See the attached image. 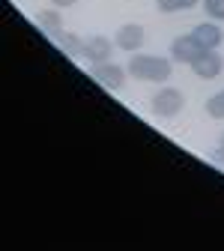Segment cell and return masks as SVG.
I'll return each instance as SVG.
<instances>
[{
	"label": "cell",
	"instance_id": "9a60e30c",
	"mask_svg": "<svg viewBox=\"0 0 224 251\" xmlns=\"http://www.w3.org/2000/svg\"><path fill=\"white\" fill-rule=\"evenodd\" d=\"M212 162H215V165H221V168H224V152H221V150H215V152H212Z\"/></svg>",
	"mask_w": 224,
	"mask_h": 251
},
{
	"label": "cell",
	"instance_id": "52a82bcc",
	"mask_svg": "<svg viewBox=\"0 0 224 251\" xmlns=\"http://www.w3.org/2000/svg\"><path fill=\"white\" fill-rule=\"evenodd\" d=\"M203 54V48L195 42V36L191 33H185V36H176L174 42H171V60H176V63H195L198 57Z\"/></svg>",
	"mask_w": 224,
	"mask_h": 251
},
{
	"label": "cell",
	"instance_id": "6da1fadb",
	"mask_svg": "<svg viewBox=\"0 0 224 251\" xmlns=\"http://www.w3.org/2000/svg\"><path fill=\"white\" fill-rule=\"evenodd\" d=\"M129 75L138 81H149V84H168L174 75V63L168 57H158V54H132L129 60Z\"/></svg>",
	"mask_w": 224,
	"mask_h": 251
},
{
	"label": "cell",
	"instance_id": "5bb4252c",
	"mask_svg": "<svg viewBox=\"0 0 224 251\" xmlns=\"http://www.w3.org/2000/svg\"><path fill=\"white\" fill-rule=\"evenodd\" d=\"M78 0H51V6L54 9H69V6H75Z\"/></svg>",
	"mask_w": 224,
	"mask_h": 251
},
{
	"label": "cell",
	"instance_id": "5b68a950",
	"mask_svg": "<svg viewBox=\"0 0 224 251\" xmlns=\"http://www.w3.org/2000/svg\"><path fill=\"white\" fill-rule=\"evenodd\" d=\"M114 42H117V48H123V51L138 54V51H141V45L147 42V30H144L141 24H123V27L117 30Z\"/></svg>",
	"mask_w": 224,
	"mask_h": 251
},
{
	"label": "cell",
	"instance_id": "9c48e42d",
	"mask_svg": "<svg viewBox=\"0 0 224 251\" xmlns=\"http://www.w3.org/2000/svg\"><path fill=\"white\" fill-rule=\"evenodd\" d=\"M54 45L66 57H84V39L78 33H66V30H60V33L54 36Z\"/></svg>",
	"mask_w": 224,
	"mask_h": 251
},
{
	"label": "cell",
	"instance_id": "3957f363",
	"mask_svg": "<svg viewBox=\"0 0 224 251\" xmlns=\"http://www.w3.org/2000/svg\"><path fill=\"white\" fill-rule=\"evenodd\" d=\"M90 75H93L96 81H99L105 90L117 93V90H123V84H125V75H129V69L117 66V63H93V66H90Z\"/></svg>",
	"mask_w": 224,
	"mask_h": 251
},
{
	"label": "cell",
	"instance_id": "2e32d148",
	"mask_svg": "<svg viewBox=\"0 0 224 251\" xmlns=\"http://www.w3.org/2000/svg\"><path fill=\"white\" fill-rule=\"evenodd\" d=\"M218 150L224 152V132H221V138H218Z\"/></svg>",
	"mask_w": 224,
	"mask_h": 251
},
{
	"label": "cell",
	"instance_id": "277c9868",
	"mask_svg": "<svg viewBox=\"0 0 224 251\" xmlns=\"http://www.w3.org/2000/svg\"><path fill=\"white\" fill-rule=\"evenodd\" d=\"M191 72H195L200 81H212V78H218L224 72V60H221L218 51H203L195 63H191Z\"/></svg>",
	"mask_w": 224,
	"mask_h": 251
},
{
	"label": "cell",
	"instance_id": "7c38bea8",
	"mask_svg": "<svg viewBox=\"0 0 224 251\" xmlns=\"http://www.w3.org/2000/svg\"><path fill=\"white\" fill-rule=\"evenodd\" d=\"M206 114H209L212 120H224V87L215 93V96L206 99Z\"/></svg>",
	"mask_w": 224,
	"mask_h": 251
},
{
	"label": "cell",
	"instance_id": "30bf717a",
	"mask_svg": "<svg viewBox=\"0 0 224 251\" xmlns=\"http://www.w3.org/2000/svg\"><path fill=\"white\" fill-rule=\"evenodd\" d=\"M36 24H39V30L45 36H57L60 30H63V15L57 12V9H42V12H36Z\"/></svg>",
	"mask_w": 224,
	"mask_h": 251
},
{
	"label": "cell",
	"instance_id": "4fadbf2b",
	"mask_svg": "<svg viewBox=\"0 0 224 251\" xmlns=\"http://www.w3.org/2000/svg\"><path fill=\"white\" fill-rule=\"evenodd\" d=\"M203 9L209 21H224V0H203Z\"/></svg>",
	"mask_w": 224,
	"mask_h": 251
},
{
	"label": "cell",
	"instance_id": "ba28073f",
	"mask_svg": "<svg viewBox=\"0 0 224 251\" xmlns=\"http://www.w3.org/2000/svg\"><path fill=\"white\" fill-rule=\"evenodd\" d=\"M114 45L108 36H90L84 39V60L87 63H111V54H114Z\"/></svg>",
	"mask_w": 224,
	"mask_h": 251
},
{
	"label": "cell",
	"instance_id": "8fae6325",
	"mask_svg": "<svg viewBox=\"0 0 224 251\" xmlns=\"http://www.w3.org/2000/svg\"><path fill=\"white\" fill-rule=\"evenodd\" d=\"M198 3H200V0H155L158 12H165V15H174V12H185V9H195Z\"/></svg>",
	"mask_w": 224,
	"mask_h": 251
},
{
	"label": "cell",
	"instance_id": "7a4b0ae2",
	"mask_svg": "<svg viewBox=\"0 0 224 251\" xmlns=\"http://www.w3.org/2000/svg\"><path fill=\"white\" fill-rule=\"evenodd\" d=\"M185 111V96L176 87H162L152 96V114L162 117V120H174Z\"/></svg>",
	"mask_w": 224,
	"mask_h": 251
},
{
	"label": "cell",
	"instance_id": "8992f818",
	"mask_svg": "<svg viewBox=\"0 0 224 251\" xmlns=\"http://www.w3.org/2000/svg\"><path fill=\"white\" fill-rule=\"evenodd\" d=\"M191 36H195V42H198L203 51H218V45L224 42V33H221L218 21H203V24H195Z\"/></svg>",
	"mask_w": 224,
	"mask_h": 251
}]
</instances>
